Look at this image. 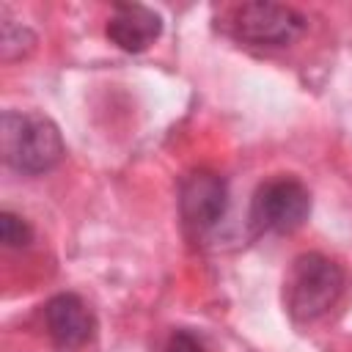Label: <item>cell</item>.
I'll return each instance as SVG.
<instances>
[{"label": "cell", "instance_id": "cell-9", "mask_svg": "<svg viewBox=\"0 0 352 352\" xmlns=\"http://www.w3.org/2000/svg\"><path fill=\"white\" fill-rule=\"evenodd\" d=\"M165 352H206V349H204V344H201L192 333L179 330V333H173V336H170V341H168V349H165Z\"/></svg>", "mask_w": 352, "mask_h": 352}, {"label": "cell", "instance_id": "cell-3", "mask_svg": "<svg viewBox=\"0 0 352 352\" xmlns=\"http://www.w3.org/2000/svg\"><path fill=\"white\" fill-rule=\"evenodd\" d=\"M308 214H311V195L305 184L292 176L270 179L256 190L253 220L267 231L292 234L308 220Z\"/></svg>", "mask_w": 352, "mask_h": 352}, {"label": "cell", "instance_id": "cell-2", "mask_svg": "<svg viewBox=\"0 0 352 352\" xmlns=\"http://www.w3.org/2000/svg\"><path fill=\"white\" fill-rule=\"evenodd\" d=\"M344 292V272L322 253H302L294 258L286 280V302L297 319H319Z\"/></svg>", "mask_w": 352, "mask_h": 352}, {"label": "cell", "instance_id": "cell-7", "mask_svg": "<svg viewBox=\"0 0 352 352\" xmlns=\"http://www.w3.org/2000/svg\"><path fill=\"white\" fill-rule=\"evenodd\" d=\"M160 30H162L160 14H154L151 8L138 6V3L116 6L113 16L107 22V38L126 52H143L148 44H154Z\"/></svg>", "mask_w": 352, "mask_h": 352}, {"label": "cell", "instance_id": "cell-4", "mask_svg": "<svg viewBox=\"0 0 352 352\" xmlns=\"http://www.w3.org/2000/svg\"><path fill=\"white\" fill-rule=\"evenodd\" d=\"M305 28V19L278 3H242L234 8L231 30L236 38L250 44H267V47H283L292 44Z\"/></svg>", "mask_w": 352, "mask_h": 352}, {"label": "cell", "instance_id": "cell-5", "mask_svg": "<svg viewBox=\"0 0 352 352\" xmlns=\"http://www.w3.org/2000/svg\"><path fill=\"white\" fill-rule=\"evenodd\" d=\"M228 206L226 182L212 170H192L179 190V212L192 234L212 231Z\"/></svg>", "mask_w": 352, "mask_h": 352}, {"label": "cell", "instance_id": "cell-8", "mask_svg": "<svg viewBox=\"0 0 352 352\" xmlns=\"http://www.w3.org/2000/svg\"><path fill=\"white\" fill-rule=\"evenodd\" d=\"M0 236H3V242H6L8 248H25V245L33 239V231H30V226H28L22 217H16L14 212H3V214H0Z\"/></svg>", "mask_w": 352, "mask_h": 352}, {"label": "cell", "instance_id": "cell-1", "mask_svg": "<svg viewBox=\"0 0 352 352\" xmlns=\"http://www.w3.org/2000/svg\"><path fill=\"white\" fill-rule=\"evenodd\" d=\"M0 146L6 162L25 173H44L63 157V138L58 126L38 113L6 110L0 121Z\"/></svg>", "mask_w": 352, "mask_h": 352}, {"label": "cell", "instance_id": "cell-6", "mask_svg": "<svg viewBox=\"0 0 352 352\" xmlns=\"http://www.w3.org/2000/svg\"><path fill=\"white\" fill-rule=\"evenodd\" d=\"M44 319L52 341L60 349H77L94 333L91 311L77 294H55L44 308Z\"/></svg>", "mask_w": 352, "mask_h": 352}]
</instances>
